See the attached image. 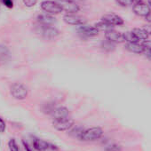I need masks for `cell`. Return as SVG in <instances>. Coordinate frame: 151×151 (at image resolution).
Returning <instances> with one entry per match:
<instances>
[{
	"instance_id": "7c38bea8",
	"label": "cell",
	"mask_w": 151,
	"mask_h": 151,
	"mask_svg": "<svg viewBox=\"0 0 151 151\" xmlns=\"http://www.w3.org/2000/svg\"><path fill=\"white\" fill-rule=\"evenodd\" d=\"M32 144H33V147L37 150V151H48L50 150V143L34 137L33 140H32Z\"/></svg>"
},
{
	"instance_id": "5b68a950",
	"label": "cell",
	"mask_w": 151,
	"mask_h": 151,
	"mask_svg": "<svg viewBox=\"0 0 151 151\" xmlns=\"http://www.w3.org/2000/svg\"><path fill=\"white\" fill-rule=\"evenodd\" d=\"M57 2L67 14H77L80 10L79 6L73 0H57Z\"/></svg>"
},
{
	"instance_id": "5bb4252c",
	"label": "cell",
	"mask_w": 151,
	"mask_h": 151,
	"mask_svg": "<svg viewBox=\"0 0 151 151\" xmlns=\"http://www.w3.org/2000/svg\"><path fill=\"white\" fill-rule=\"evenodd\" d=\"M68 115H69L68 109L67 108H65V107H57L51 113V116L52 117V120L61 119V118H64V117L68 116Z\"/></svg>"
},
{
	"instance_id": "d6a6232c",
	"label": "cell",
	"mask_w": 151,
	"mask_h": 151,
	"mask_svg": "<svg viewBox=\"0 0 151 151\" xmlns=\"http://www.w3.org/2000/svg\"><path fill=\"white\" fill-rule=\"evenodd\" d=\"M148 3H149V5L151 6V0H148Z\"/></svg>"
},
{
	"instance_id": "277c9868",
	"label": "cell",
	"mask_w": 151,
	"mask_h": 151,
	"mask_svg": "<svg viewBox=\"0 0 151 151\" xmlns=\"http://www.w3.org/2000/svg\"><path fill=\"white\" fill-rule=\"evenodd\" d=\"M11 94L16 100H24L28 96V89L24 85L16 83L11 86Z\"/></svg>"
},
{
	"instance_id": "f546056e",
	"label": "cell",
	"mask_w": 151,
	"mask_h": 151,
	"mask_svg": "<svg viewBox=\"0 0 151 151\" xmlns=\"http://www.w3.org/2000/svg\"><path fill=\"white\" fill-rule=\"evenodd\" d=\"M143 53L145 54V56L151 60V50H147V49H144V52Z\"/></svg>"
},
{
	"instance_id": "4fadbf2b",
	"label": "cell",
	"mask_w": 151,
	"mask_h": 151,
	"mask_svg": "<svg viewBox=\"0 0 151 151\" xmlns=\"http://www.w3.org/2000/svg\"><path fill=\"white\" fill-rule=\"evenodd\" d=\"M37 22H38V23L40 25H44V26H52L56 22V20L51 14H39L37 16Z\"/></svg>"
},
{
	"instance_id": "2e32d148",
	"label": "cell",
	"mask_w": 151,
	"mask_h": 151,
	"mask_svg": "<svg viewBox=\"0 0 151 151\" xmlns=\"http://www.w3.org/2000/svg\"><path fill=\"white\" fill-rule=\"evenodd\" d=\"M84 131H85V129L82 127V126H80V125H74L70 130H69V134L72 136V137H74V138H78V139H80V137H81V135H82V133L84 132Z\"/></svg>"
},
{
	"instance_id": "cb8c5ba5",
	"label": "cell",
	"mask_w": 151,
	"mask_h": 151,
	"mask_svg": "<svg viewBox=\"0 0 151 151\" xmlns=\"http://www.w3.org/2000/svg\"><path fill=\"white\" fill-rule=\"evenodd\" d=\"M106 151H121V147L116 144H111L105 148Z\"/></svg>"
},
{
	"instance_id": "ba28073f",
	"label": "cell",
	"mask_w": 151,
	"mask_h": 151,
	"mask_svg": "<svg viewBox=\"0 0 151 151\" xmlns=\"http://www.w3.org/2000/svg\"><path fill=\"white\" fill-rule=\"evenodd\" d=\"M40 32L42 36L47 39H52L59 36V30L52 26L40 25Z\"/></svg>"
},
{
	"instance_id": "f1b7e54d",
	"label": "cell",
	"mask_w": 151,
	"mask_h": 151,
	"mask_svg": "<svg viewBox=\"0 0 151 151\" xmlns=\"http://www.w3.org/2000/svg\"><path fill=\"white\" fill-rule=\"evenodd\" d=\"M143 29L147 33V35H151V24H147V25H145L143 27Z\"/></svg>"
},
{
	"instance_id": "52a82bcc",
	"label": "cell",
	"mask_w": 151,
	"mask_h": 151,
	"mask_svg": "<svg viewBox=\"0 0 151 151\" xmlns=\"http://www.w3.org/2000/svg\"><path fill=\"white\" fill-rule=\"evenodd\" d=\"M78 31L81 36L86 37H95L99 34V30L94 26H87L86 24L78 26Z\"/></svg>"
},
{
	"instance_id": "8fae6325",
	"label": "cell",
	"mask_w": 151,
	"mask_h": 151,
	"mask_svg": "<svg viewBox=\"0 0 151 151\" xmlns=\"http://www.w3.org/2000/svg\"><path fill=\"white\" fill-rule=\"evenodd\" d=\"M105 37L106 39L113 42V43H123L125 42L124 41V34L117 32L114 29L109 30L107 32H105Z\"/></svg>"
},
{
	"instance_id": "484cf974",
	"label": "cell",
	"mask_w": 151,
	"mask_h": 151,
	"mask_svg": "<svg viewBox=\"0 0 151 151\" xmlns=\"http://www.w3.org/2000/svg\"><path fill=\"white\" fill-rule=\"evenodd\" d=\"M6 122L3 120L1 116H0V133H3L6 131Z\"/></svg>"
},
{
	"instance_id": "4dcf8cb0",
	"label": "cell",
	"mask_w": 151,
	"mask_h": 151,
	"mask_svg": "<svg viewBox=\"0 0 151 151\" xmlns=\"http://www.w3.org/2000/svg\"><path fill=\"white\" fill-rule=\"evenodd\" d=\"M22 144H23V147H24V148H25L26 151H32L31 147L29 146V144H28L25 140H22Z\"/></svg>"
},
{
	"instance_id": "7a4b0ae2",
	"label": "cell",
	"mask_w": 151,
	"mask_h": 151,
	"mask_svg": "<svg viewBox=\"0 0 151 151\" xmlns=\"http://www.w3.org/2000/svg\"><path fill=\"white\" fill-rule=\"evenodd\" d=\"M75 121L73 118L67 116L61 119H56L52 120V126L60 132H65V131H69L73 126H74Z\"/></svg>"
},
{
	"instance_id": "83f0119b",
	"label": "cell",
	"mask_w": 151,
	"mask_h": 151,
	"mask_svg": "<svg viewBox=\"0 0 151 151\" xmlns=\"http://www.w3.org/2000/svg\"><path fill=\"white\" fill-rule=\"evenodd\" d=\"M141 45L143 46L144 49H147V50H151V41L150 40H145Z\"/></svg>"
},
{
	"instance_id": "3957f363",
	"label": "cell",
	"mask_w": 151,
	"mask_h": 151,
	"mask_svg": "<svg viewBox=\"0 0 151 151\" xmlns=\"http://www.w3.org/2000/svg\"><path fill=\"white\" fill-rule=\"evenodd\" d=\"M41 8L42 10L48 14L53 15L58 14L62 12V9L60 6L58 4L57 1H52V0H45L41 3Z\"/></svg>"
},
{
	"instance_id": "8992f818",
	"label": "cell",
	"mask_w": 151,
	"mask_h": 151,
	"mask_svg": "<svg viewBox=\"0 0 151 151\" xmlns=\"http://www.w3.org/2000/svg\"><path fill=\"white\" fill-rule=\"evenodd\" d=\"M63 21L65 22V23L73 26H80L86 23V20L84 17L76 14H67L66 15H64Z\"/></svg>"
},
{
	"instance_id": "d4e9b609",
	"label": "cell",
	"mask_w": 151,
	"mask_h": 151,
	"mask_svg": "<svg viewBox=\"0 0 151 151\" xmlns=\"http://www.w3.org/2000/svg\"><path fill=\"white\" fill-rule=\"evenodd\" d=\"M22 2L27 7H32L37 4V0H22Z\"/></svg>"
},
{
	"instance_id": "1f68e13d",
	"label": "cell",
	"mask_w": 151,
	"mask_h": 151,
	"mask_svg": "<svg viewBox=\"0 0 151 151\" xmlns=\"http://www.w3.org/2000/svg\"><path fill=\"white\" fill-rule=\"evenodd\" d=\"M146 19H147V21L149 23H151V11H150V13L147 14V16L146 17Z\"/></svg>"
},
{
	"instance_id": "30bf717a",
	"label": "cell",
	"mask_w": 151,
	"mask_h": 151,
	"mask_svg": "<svg viewBox=\"0 0 151 151\" xmlns=\"http://www.w3.org/2000/svg\"><path fill=\"white\" fill-rule=\"evenodd\" d=\"M133 13L135 14H137L138 16H141V17H147V14L150 13V7L144 4V3H137L134 4L133 6Z\"/></svg>"
},
{
	"instance_id": "7402d4cb",
	"label": "cell",
	"mask_w": 151,
	"mask_h": 151,
	"mask_svg": "<svg viewBox=\"0 0 151 151\" xmlns=\"http://www.w3.org/2000/svg\"><path fill=\"white\" fill-rule=\"evenodd\" d=\"M116 1L122 6H128L132 4L139 3V0H116Z\"/></svg>"
},
{
	"instance_id": "603a6c76",
	"label": "cell",
	"mask_w": 151,
	"mask_h": 151,
	"mask_svg": "<svg viewBox=\"0 0 151 151\" xmlns=\"http://www.w3.org/2000/svg\"><path fill=\"white\" fill-rule=\"evenodd\" d=\"M8 148H9V151H20L19 149V147L15 141L14 139H11L8 142Z\"/></svg>"
},
{
	"instance_id": "ffe728a7",
	"label": "cell",
	"mask_w": 151,
	"mask_h": 151,
	"mask_svg": "<svg viewBox=\"0 0 151 151\" xmlns=\"http://www.w3.org/2000/svg\"><path fill=\"white\" fill-rule=\"evenodd\" d=\"M101 47L106 52H112L115 50V43L106 39L105 41H103L101 43Z\"/></svg>"
},
{
	"instance_id": "9c48e42d",
	"label": "cell",
	"mask_w": 151,
	"mask_h": 151,
	"mask_svg": "<svg viewBox=\"0 0 151 151\" xmlns=\"http://www.w3.org/2000/svg\"><path fill=\"white\" fill-rule=\"evenodd\" d=\"M101 20L110 25H116V26H120V25H123L124 24V20L116 15V14H104L102 17H101Z\"/></svg>"
},
{
	"instance_id": "ac0fdd59",
	"label": "cell",
	"mask_w": 151,
	"mask_h": 151,
	"mask_svg": "<svg viewBox=\"0 0 151 151\" xmlns=\"http://www.w3.org/2000/svg\"><path fill=\"white\" fill-rule=\"evenodd\" d=\"M9 57H10L9 49L3 45H0V62L6 61Z\"/></svg>"
},
{
	"instance_id": "e0dca14e",
	"label": "cell",
	"mask_w": 151,
	"mask_h": 151,
	"mask_svg": "<svg viewBox=\"0 0 151 151\" xmlns=\"http://www.w3.org/2000/svg\"><path fill=\"white\" fill-rule=\"evenodd\" d=\"M133 33V35L136 37V38L139 41V40H147V37H148V35L147 33L143 29H132V31Z\"/></svg>"
},
{
	"instance_id": "9a60e30c",
	"label": "cell",
	"mask_w": 151,
	"mask_h": 151,
	"mask_svg": "<svg viewBox=\"0 0 151 151\" xmlns=\"http://www.w3.org/2000/svg\"><path fill=\"white\" fill-rule=\"evenodd\" d=\"M125 48L133 53H143L144 48L141 45H139L138 43H127L125 45Z\"/></svg>"
},
{
	"instance_id": "4316f807",
	"label": "cell",
	"mask_w": 151,
	"mask_h": 151,
	"mask_svg": "<svg viewBox=\"0 0 151 151\" xmlns=\"http://www.w3.org/2000/svg\"><path fill=\"white\" fill-rule=\"evenodd\" d=\"M3 4L7 7V8H13L14 7V2L13 0H2Z\"/></svg>"
},
{
	"instance_id": "d6986e66",
	"label": "cell",
	"mask_w": 151,
	"mask_h": 151,
	"mask_svg": "<svg viewBox=\"0 0 151 151\" xmlns=\"http://www.w3.org/2000/svg\"><path fill=\"white\" fill-rule=\"evenodd\" d=\"M94 27L99 30V31H105V32H107V31H109V30H111V29H113V25H110V24H109V23H107V22H98V23H96L95 25H94Z\"/></svg>"
},
{
	"instance_id": "44dd1931",
	"label": "cell",
	"mask_w": 151,
	"mask_h": 151,
	"mask_svg": "<svg viewBox=\"0 0 151 151\" xmlns=\"http://www.w3.org/2000/svg\"><path fill=\"white\" fill-rule=\"evenodd\" d=\"M124 41L127 43H138V41H139L132 31L124 33Z\"/></svg>"
},
{
	"instance_id": "6da1fadb",
	"label": "cell",
	"mask_w": 151,
	"mask_h": 151,
	"mask_svg": "<svg viewBox=\"0 0 151 151\" xmlns=\"http://www.w3.org/2000/svg\"><path fill=\"white\" fill-rule=\"evenodd\" d=\"M103 135V130L101 127H92L84 131L80 137L82 141H95L100 139Z\"/></svg>"
}]
</instances>
